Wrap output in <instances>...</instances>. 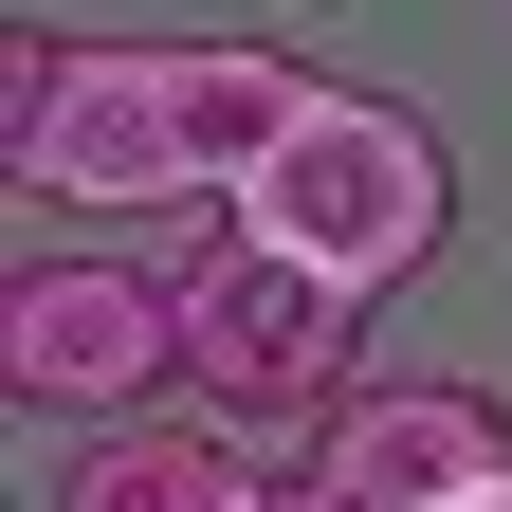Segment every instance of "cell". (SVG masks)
Masks as SVG:
<instances>
[{
	"mask_svg": "<svg viewBox=\"0 0 512 512\" xmlns=\"http://www.w3.org/2000/svg\"><path fill=\"white\" fill-rule=\"evenodd\" d=\"M183 384V275H128V256H19L0 275V403L37 421H165Z\"/></svg>",
	"mask_w": 512,
	"mask_h": 512,
	"instance_id": "obj_4",
	"label": "cell"
},
{
	"mask_svg": "<svg viewBox=\"0 0 512 512\" xmlns=\"http://www.w3.org/2000/svg\"><path fill=\"white\" fill-rule=\"evenodd\" d=\"M311 74L256 37H0V165L37 202L147 220V202H238L256 165L293 147Z\"/></svg>",
	"mask_w": 512,
	"mask_h": 512,
	"instance_id": "obj_1",
	"label": "cell"
},
{
	"mask_svg": "<svg viewBox=\"0 0 512 512\" xmlns=\"http://www.w3.org/2000/svg\"><path fill=\"white\" fill-rule=\"evenodd\" d=\"M494 512H512V494H494Z\"/></svg>",
	"mask_w": 512,
	"mask_h": 512,
	"instance_id": "obj_7",
	"label": "cell"
},
{
	"mask_svg": "<svg viewBox=\"0 0 512 512\" xmlns=\"http://www.w3.org/2000/svg\"><path fill=\"white\" fill-rule=\"evenodd\" d=\"M256 256H293L311 293H348V311H384L421 275L439 238H458V165H439V128L421 110H384V92H330L311 74V110H293V147L220 202Z\"/></svg>",
	"mask_w": 512,
	"mask_h": 512,
	"instance_id": "obj_2",
	"label": "cell"
},
{
	"mask_svg": "<svg viewBox=\"0 0 512 512\" xmlns=\"http://www.w3.org/2000/svg\"><path fill=\"white\" fill-rule=\"evenodd\" d=\"M55 512H275V458L238 421H110V439H74Z\"/></svg>",
	"mask_w": 512,
	"mask_h": 512,
	"instance_id": "obj_6",
	"label": "cell"
},
{
	"mask_svg": "<svg viewBox=\"0 0 512 512\" xmlns=\"http://www.w3.org/2000/svg\"><path fill=\"white\" fill-rule=\"evenodd\" d=\"M183 384H202V421H238V439H311V421H348L366 403V311L348 293H311L293 256H256L238 220L183 256Z\"/></svg>",
	"mask_w": 512,
	"mask_h": 512,
	"instance_id": "obj_3",
	"label": "cell"
},
{
	"mask_svg": "<svg viewBox=\"0 0 512 512\" xmlns=\"http://www.w3.org/2000/svg\"><path fill=\"white\" fill-rule=\"evenodd\" d=\"M512 494V403L494 384H366L275 458V512H494Z\"/></svg>",
	"mask_w": 512,
	"mask_h": 512,
	"instance_id": "obj_5",
	"label": "cell"
}]
</instances>
